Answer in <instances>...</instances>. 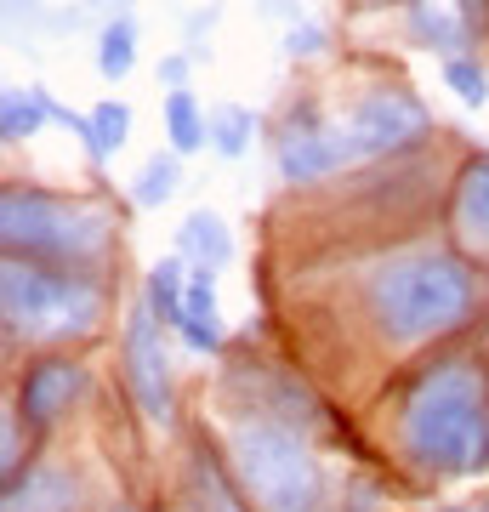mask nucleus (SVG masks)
Wrapping results in <instances>:
<instances>
[{
	"mask_svg": "<svg viewBox=\"0 0 489 512\" xmlns=\"http://www.w3.org/2000/svg\"><path fill=\"white\" fill-rule=\"evenodd\" d=\"M177 251L194 256V268H222L234 256V234H228V222L217 211H188L177 228Z\"/></svg>",
	"mask_w": 489,
	"mask_h": 512,
	"instance_id": "f8f14e48",
	"label": "nucleus"
},
{
	"mask_svg": "<svg viewBox=\"0 0 489 512\" xmlns=\"http://www.w3.org/2000/svg\"><path fill=\"white\" fill-rule=\"evenodd\" d=\"M364 6H387V0H364Z\"/></svg>",
	"mask_w": 489,
	"mask_h": 512,
	"instance_id": "bb28decb",
	"label": "nucleus"
},
{
	"mask_svg": "<svg viewBox=\"0 0 489 512\" xmlns=\"http://www.w3.org/2000/svg\"><path fill=\"white\" fill-rule=\"evenodd\" d=\"M86 393V370L74 365V359H35V365L18 376V416L29 427H52L57 416H69V404Z\"/></svg>",
	"mask_w": 489,
	"mask_h": 512,
	"instance_id": "1a4fd4ad",
	"label": "nucleus"
},
{
	"mask_svg": "<svg viewBox=\"0 0 489 512\" xmlns=\"http://www.w3.org/2000/svg\"><path fill=\"white\" fill-rule=\"evenodd\" d=\"M410 35L421 40V46H433V52H467V18H450L444 6H433V0H410Z\"/></svg>",
	"mask_w": 489,
	"mask_h": 512,
	"instance_id": "4468645a",
	"label": "nucleus"
},
{
	"mask_svg": "<svg viewBox=\"0 0 489 512\" xmlns=\"http://www.w3.org/2000/svg\"><path fill=\"white\" fill-rule=\"evenodd\" d=\"M131 63H137V23H131V12H114L97 29V74L103 80H126Z\"/></svg>",
	"mask_w": 489,
	"mask_h": 512,
	"instance_id": "dca6fc26",
	"label": "nucleus"
},
{
	"mask_svg": "<svg viewBox=\"0 0 489 512\" xmlns=\"http://www.w3.org/2000/svg\"><path fill=\"white\" fill-rule=\"evenodd\" d=\"M182 342L194 353H217L222 348V313H217V268H194L188 291H182V313H177Z\"/></svg>",
	"mask_w": 489,
	"mask_h": 512,
	"instance_id": "9d476101",
	"label": "nucleus"
},
{
	"mask_svg": "<svg viewBox=\"0 0 489 512\" xmlns=\"http://www.w3.org/2000/svg\"><path fill=\"white\" fill-rule=\"evenodd\" d=\"M330 46V35H325V23H308V18H296L285 29V52L290 57H319Z\"/></svg>",
	"mask_w": 489,
	"mask_h": 512,
	"instance_id": "5701e85b",
	"label": "nucleus"
},
{
	"mask_svg": "<svg viewBox=\"0 0 489 512\" xmlns=\"http://www.w3.org/2000/svg\"><path fill=\"white\" fill-rule=\"evenodd\" d=\"M455 228L478 245H489V154L461 165L455 177Z\"/></svg>",
	"mask_w": 489,
	"mask_h": 512,
	"instance_id": "9b49d317",
	"label": "nucleus"
},
{
	"mask_svg": "<svg viewBox=\"0 0 489 512\" xmlns=\"http://www.w3.org/2000/svg\"><path fill=\"white\" fill-rule=\"evenodd\" d=\"M200 57L194 52H177V57H160V86L171 92V86H188V69H194Z\"/></svg>",
	"mask_w": 489,
	"mask_h": 512,
	"instance_id": "b1692460",
	"label": "nucleus"
},
{
	"mask_svg": "<svg viewBox=\"0 0 489 512\" xmlns=\"http://www.w3.org/2000/svg\"><path fill=\"white\" fill-rule=\"evenodd\" d=\"M444 86H450L467 109H484L489 103V74L478 69V57H461V52L444 57Z\"/></svg>",
	"mask_w": 489,
	"mask_h": 512,
	"instance_id": "4be33fe9",
	"label": "nucleus"
},
{
	"mask_svg": "<svg viewBox=\"0 0 489 512\" xmlns=\"http://www.w3.org/2000/svg\"><path fill=\"white\" fill-rule=\"evenodd\" d=\"M347 131H353V148L359 160H376V154H399V148L421 143L433 131V114L416 92L404 86H381V92L359 97L353 114H347Z\"/></svg>",
	"mask_w": 489,
	"mask_h": 512,
	"instance_id": "6e6552de",
	"label": "nucleus"
},
{
	"mask_svg": "<svg viewBox=\"0 0 489 512\" xmlns=\"http://www.w3.org/2000/svg\"><path fill=\"white\" fill-rule=\"evenodd\" d=\"M103 279L97 268H63V262H29V256H6L0 274V313H6V342H69L91 336L103 325Z\"/></svg>",
	"mask_w": 489,
	"mask_h": 512,
	"instance_id": "7ed1b4c3",
	"label": "nucleus"
},
{
	"mask_svg": "<svg viewBox=\"0 0 489 512\" xmlns=\"http://www.w3.org/2000/svg\"><path fill=\"white\" fill-rule=\"evenodd\" d=\"M182 291H188V279H182V262L177 256H165V262H154L143 279V302L154 313H160L165 325H177V313H182Z\"/></svg>",
	"mask_w": 489,
	"mask_h": 512,
	"instance_id": "aec40b11",
	"label": "nucleus"
},
{
	"mask_svg": "<svg viewBox=\"0 0 489 512\" xmlns=\"http://www.w3.org/2000/svg\"><path fill=\"white\" fill-rule=\"evenodd\" d=\"M46 120H52V109H46L40 86H12V92L0 97V137L6 143H29Z\"/></svg>",
	"mask_w": 489,
	"mask_h": 512,
	"instance_id": "2eb2a0df",
	"label": "nucleus"
},
{
	"mask_svg": "<svg viewBox=\"0 0 489 512\" xmlns=\"http://www.w3.org/2000/svg\"><path fill=\"white\" fill-rule=\"evenodd\" d=\"M114 217L91 200H63L40 188H0V245L6 256L29 262H63V268H97L109 256Z\"/></svg>",
	"mask_w": 489,
	"mask_h": 512,
	"instance_id": "20e7f679",
	"label": "nucleus"
},
{
	"mask_svg": "<svg viewBox=\"0 0 489 512\" xmlns=\"http://www.w3.org/2000/svg\"><path fill=\"white\" fill-rule=\"evenodd\" d=\"M279 171H285V183H319V177H336L342 165L359 160V148H353V131L336 126L313 97L302 103H290L285 120H279Z\"/></svg>",
	"mask_w": 489,
	"mask_h": 512,
	"instance_id": "423d86ee",
	"label": "nucleus"
},
{
	"mask_svg": "<svg viewBox=\"0 0 489 512\" xmlns=\"http://www.w3.org/2000/svg\"><path fill=\"white\" fill-rule=\"evenodd\" d=\"M171 194H177V148L171 154H148L137 183H131V200L137 205H165Z\"/></svg>",
	"mask_w": 489,
	"mask_h": 512,
	"instance_id": "412c9836",
	"label": "nucleus"
},
{
	"mask_svg": "<svg viewBox=\"0 0 489 512\" xmlns=\"http://www.w3.org/2000/svg\"><path fill=\"white\" fill-rule=\"evenodd\" d=\"M234 473L251 501L279 512L325 507V467L296 433V421L279 416H251L234 427Z\"/></svg>",
	"mask_w": 489,
	"mask_h": 512,
	"instance_id": "39448f33",
	"label": "nucleus"
},
{
	"mask_svg": "<svg viewBox=\"0 0 489 512\" xmlns=\"http://www.w3.org/2000/svg\"><path fill=\"white\" fill-rule=\"evenodd\" d=\"M404 461L433 478L489 473V376L472 359H438L399 404Z\"/></svg>",
	"mask_w": 489,
	"mask_h": 512,
	"instance_id": "f257e3e1",
	"label": "nucleus"
},
{
	"mask_svg": "<svg viewBox=\"0 0 489 512\" xmlns=\"http://www.w3.org/2000/svg\"><path fill=\"white\" fill-rule=\"evenodd\" d=\"M217 18H222L217 6H205V12H194V18H188V40H194V35H211V29H217Z\"/></svg>",
	"mask_w": 489,
	"mask_h": 512,
	"instance_id": "a878e982",
	"label": "nucleus"
},
{
	"mask_svg": "<svg viewBox=\"0 0 489 512\" xmlns=\"http://www.w3.org/2000/svg\"><path fill=\"white\" fill-rule=\"evenodd\" d=\"M364 308L381 336L404 348L450 336L478 308V274L455 251H404L387 256L376 274L364 279Z\"/></svg>",
	"mask_w": 489,
	"mask_h": 512,
	"instance_id": "f03ea898",
	"label": "nucleus"
},
{
	"mask_svg": "<svg viewBox=\"0 0 489 512\" xmlns=\"http://www.w3.org/2000/svg\"><path fill=\"white\" fill-rule=\"evenodd\" d=\"M251 137H256L251 109H239V103L211 109V148H217L222 160H245V154H251Z\"/></svg>",
	"mask_w": 489,
	"mask_h": 512,
	"instance_id": "6ab92c4d",
	"label": "nucleus"
},
{
	"mask_svg": "<svg viewBox=\"0 0 489 512\" xmlns=\"http://www.w3.org/2000/svg\"><path fill=\"white\" fill-rule=\"evenodd\" d=\"M165 137L177 154H200L211 143V114L200 109V97L188 92V86H171L165 92Z\"/></svg>",
	"mask_w": 489,
	"mask_h": 512,
	"instance_id": "ddd939ff",
	"label": "nucleus"
},
{
	"mask_svg": "<svg viewBox=\"0 0 489 512\" xmlns=\"http://www.w3.org/2000/svg\"><path fill=\"white\" fill-rule=\"evenodd\" d=\"M455 12L467 18V29H472V35H478V29H489V0H461Z\"/></svg>",
	"mask_w": 489,
	"mask_h": 512,
	"instance_id": "393cba45",
	"label": "nucleus"
},
{
	"mask_svg": "<svg viewBox=\"0 0 489 512\" xmlns=\"http://www.w3.org/2000/svg\"><path fill=\"white\" fill-rule=\"evenodd\" d=\"M188 484H194V495H205L211 507H239V501H245V484H234V478L222 473V461L211 456V444H194Z\"/></svg>",
	"mask_w": 489,
	"mask_h": 512,
	"instance_id": "a211bd4d",
	"label": "nucleus"
},
{
	"mask_svg": "<svg viewBox=\"0 0 489 512\" xmlns=\"http://www.w3.org/2000/svg\"><path fill=\"white\" fill-rule=\"evenodd\" d=\"M126 137H131V109H126V103H114V97H103V103L91 109L86 154H91V160H114V154L126 148Z\"/></svg>",
	"mask_w": 489,
	"mask_h": 512,
	"instance_id": "f3484780",
	"label": "nucleus"
},
{
	"mask_svg": "<svg viewBox=\"0 0 489 512\" xmlns=\"http://www.w3.org/2000/svg\"><path fill=\"white\" fill-rule=\"evenodd\" d=\"M120 365H126V387L137 410L148 421H171L177 416V387H171V359H165V319L148 302L126 313V330H120Z\"/></svg>",
	"mask_w": 489,
	"mask_h": 512,
	"instance_id": "0eeeda50",
	"label": "nucleus"
}]
</instances>
